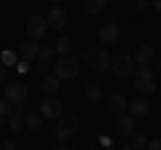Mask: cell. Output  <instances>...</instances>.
<instances>
[{
  "label": "cell",
  "instance_id": "484cf974",
  "mask_svg": "<svg viewBox=\"0 0 161 150\" xmlns=\"http://www.w3.org/2000/svg\"><path fill=\"white\" fill-rule=\"evenodd\" d=\"M0 150H16V142L14 139H3L0 142Z\"/></svg>",
  "mask_w": 161,
  "mask_h": 150
},
{
  "label": "cell",
  "instance_id": "8fae6325",
  "mask_svg": "<svg viewBox=\"0 0 161 150\" xmlns=\"http://www.w3.org/2000/svg\"><path fill=\"white\" fill-rule=\"evenodd\" d=\"M132 59H134V64H137V67H150V64H153V59H156V51H153V46H150V43H142V46L134 51Z\"/></svg>",
  "mask_w": 161,
  "mask_h": 150
},
{
  "label": "cell",
  "instance_id": "3957f363",
  "mask_svg": "<svg viewBox=\"0 0 161 150\" xmlns=\"http://www.w3.org/2000/svg\"><path fill=\"white\" fill-rule=\"evenodd\" d=\"M132 83H134V88L140 91V97H148V94H153L156 88V72L150 67H137L134 70V75H132Z\"/></svg>",
  "mask_w": 161,
  "mask_h": 150
},
{
  "label": "cell",
  "instance_id": "6da1fadb",
  "mask_svg": "<svg viewBox=\"0 0 161 150\" xmlns=\"http://www.w3.org/2000/svg\"><path fill=\"white\" fill-rule=\"evenodd\" d=\"M78 72H80V56L78 54H67V56H59L54 62V75L59 81H73Z\"/></svg>",
  "mask_w": 161,
  "mask_h": 150
},
{
  "label": "cell",
  "instance_id": "d6986e66",
  "mask_svg": "<svg viewBox=\"0 0 161 150\" xmlns=\"http://www.w3.org/2000/svg\"><path fill=\"white\" fill-rule=\"evenodd\" d=\"M54 51H57L59 56H67V54L73 51V38H67V35H59V40L54 43Z\"/></svg>",
  "mask_w": 161,
  "mask_h": 150
},
{
  "label": "cell",
  "instance_id": "cb8c5ba5",
  "mask_svg": "<svg viewBox=\"0 0 161 150\" xmlns=\"http://www.w3.org/2000/svg\"><path fill=\"white\" fill-rule=\"evenodd\" d=\"M145 145H148V137H145V131H134V134H132V147H134V150H142Z\"/></svg>",
  "mask_w": 161,
  "mask_h": 150
},
{
  "label": "cell",
  "instance_id": "4316f807",
  "mask_svg": "<svg viewBox=\"0 0 161 150\" xmlns=\"http://www.w3.org/2000/svg\"><path fill=\"white\" fill-rule=\"evenodd\" d=\"M145 150H161V139H148Z\"/></svg>",
  "mask_w": 161,
  "mask_h": 150
},
{
  "label": "cell",
  "instance_id": "52a82bcc",
  "mask_svg": "<svg viewBox=\"0 0 161 150\" xmlns=\"http://www.w3.org/2000/svg\"><path fill=\"white\" fill-rule=\"evenodd\" d=\"M121 35H124V29L115 22H108V24L99 27V43H102V46H113V43L121 40Z\"/></svg>",
  "mask_w": 161,
  "mask_h": 150
},
{
  "label": "cell",
  "instance_id": "44dd1931",
  "mask_svg": "<svg viewBox=\"0 0 161 150\" xmlns=\"http://www.w3.org/2000/svg\"><path fill=\"white\" fill-rule=\"evenodd\" d=\"M43 121H46V118L40 115V113H27V115H24V126L27 129H40Z\"/></svg>",
  "mask_w": 161,
  "mask_h": 150
},
{
  "label": "cell",
  "instance_id": "f546056e",
  "mask_svg": "<svg viewBox=\"0 0 161 150\" xmlns=\"http://www.w3.org/2000/svg\"><path fill=\"white\" fill-rule=\"evenodd\" d=\"M153 72H161V59H158V56L153 59Z\"/></svg>",
  "mask_w": 161,
  "mask_h": 150
},
{
  "label": "cell",
  "instance_id": "83f0119b",
  "mask_svg": "<svg viewBox=\"0 0 161 150\" xmlns=\"http://www.w3.org/2000/svg\"><path fill=\"white\" fill-rule=\"evenodd\" d=\"M6 78H8V67H6V64H0V83H6Z\"/></svg>",
  "mask_w": 161,
  "mask_h": 150
},
{
  "label": "cell",
  "instance_id": "4fadbf2b",
  "mask_svg": "<svg viewBox=\"0 0 161 150\" xmlns=\"http://www.w3.org/2000/svg\"><path fill=\"white\" fill-rule=\"evenodd\" d=\"M134 131H137V129H134V115H126V113L118 115V121H115V134H118V137H132Z\"/></svg>",
  "mask_w": 161,
  "mask_h": 150
},
{
  "label": "cell",
  "instance_id": "e575fe53",
  "mask_svg": "<svg viewBox=\"0 0 161 150\" xmlns=\"http://www.w3.org/2000/svg\"><path fill=\"white\" fill-rule=\"evenodd\" d=\"M0 94H3V88H0Z\"/></svg>",
  "mask_w": 161,
  "mask_h": 150
},
{
  "label": "cell",
  "instance_id": "9c48e42d",
  "mask_svg": "<svg viewBox=\"0 0 161 150\" xmlns=\"http://www.w3.org/2000/svg\"><path fill=\"white\" fill-rule=\"evenodd\" d=\"M3 99H8L11 104L24 102V99H27V86H24V83H19V81H14V83H8V86H3Z\"/></svg>",
  "mask_w": 161,
  "mask_h": 150
},
{
  "label": "cell",
  "instance_id": "277c9868",
  "mask_svg": "<svg viewBox=\"0 0 161 150\" xmlns=\"http://www.w3.org/2000/svg\"><path fill=\"white\" fill-rule=\"evenodd\" d=\"M75 131H78V118H75V115H64V113H62V118L57 121V129H54L57 142H67Z\"/></svg>",
  "mask_w": 161,
  "mask_h": 150
},
{
  "label": "cell",
  "instance_id": "4dcf8cb0",
  "mask_svg": "<svg viewBox=\"0 0 161 150\" xmlns=\"http://www.w3.org/2000/svg\"><path fill=\"white\" fill-rule=\"evenodd\" d=\"M51 150H70V147H67V145H64V142H57V145H54Z\"/></svg>",
  "mask_w": 161,
  "mask_h": 150
},
{
  "label": "cell",
  "instance_id": "d4e9b609",
  "mask_svg": "<svg viewBox=\"0 0 161 150\" xmlns=\"http://www.w3.org/2000/svg\"><path fill=\"white\" fill-rule=\"evenodd\" d=\"M14 59H16V54H14V51H3V56H0V64H6V67H8Z\"/></svg>",
  "mask_w": 161,
  "mask_h": 150
},
{
  "label": "cell",
  "instance_id": "2e32d148",
  "mask_svg": "<svg viewBox=\"0 0 161 150\" xmlns=\"http://www.w3.org/2000/svg\"><path fill=\"white\" fill-rule=\"evenodd\" d=\"M40 88H43V94H46V97H57V91H59V78L57 75H43V78H40Z\"/></svg>",
  "mask_w": 161,
  "mask_h": 150
},
{
  "label": "cell",
  "instance_id": "603a6c76",
  "mask_svg": "<svg viewBox=\"0 0 161 150\" xmlns=\"http://www.w3.org/2000/svg\"><path fill=\"white\" fill-rule=\"evenodd\" d=\"M105 3L108 0H83V8H86V13H99L105 8Z\"/></svg>",
  "mask_w": 161,
  "mask_h": 150
},
{
  "label": "cell",
  "instance_id": "1f68e13d",
  "mask_svg": "<svg viewBox=\"0 0 161 150\" xmlns=\"http://www.w3.org/2000/svg\"><path fill=\"white\" fill-rule=\"evenodd\" d=\"M150 6H153L156 11H161V0H150Z\"/></svg>",
  "mask_w": 161,
  "mask_h": 150
},
{
  "label": "cell",
  "instance_id": "ffe728a7",
  "mask_svg": "<svg viewBox=\"0 0 161 150\" xmlns=\"http://www.w3.org/2000/svg\"><path fill=\"white\" fill-rule=\"evenodd\" d=\"M83 94H86L89 102H99V99H102V86H99V83H86Z\"/></svg>",
  "mask_w": 161,
  "mask_h": 150
},
{
  "label": "cell",
  "instance_id": "5b68a950",
  "mask_svg": "<svg viewBox=\"0 0 161 150\" xmlns=\"http://www.w3.org/2000/svg\"><path fill=\"white\" fill-rule=\"evenodd\" d=\"M110 70H113L118 78H132L134 70H137V64H134V59L129 56V54H118V56H113V62H110Z\"/></svg>",
  "mask_w": 161,
  "mask_h": 150
},
{
  "label": "cell",
  "instance_id": "d6a6232c",
  "mask_svg": "<svg viewBox=\"0 0 161 150\" xmlns=\"http://www.w3.org/2000/svg\"><path fill=\"white\" fill-rule=\"evenodd\" d=\"M118 150H134V147H132V145H124V147H118Z\"/></svg>",
  "mask_w": 161,
  "mask_h": 150
},
{
  "label": "cell",
  "instance_id": "7a4b0ae2",
  "mask_svg": "<svg viewBox=\"0 0 161 150\" xmlns=\"http://www.w3.org/2000/svg\"><path fill=\"white\" fill-rule=\"evenodd\" d=\"M83 62H86V67L94 70V72H105V70H110L113 56L108 54V48H105V46H94V48H89V51H86Z\"/></svg>",
  "mask_w": 161,
  "mask_h": 150
},
{
  "label": "cell",
  "instance_id": "9a60e30c",
  "mask_svg": "<svg viewBox=\"0 0 161 150\" xmlns=\"http://www.w3.org/2000/svg\"><path fill=\"white\" fill-rule=\"evenodd\" d=\"M46 19H48V27H54V29H62L67 24V13H64L62 6H51V11H48Z\"/></svg>",
  "mask_w": 161,
  "mask_h": 150
},
{
  "label": "cell",
  "instance_id": "e0dca14e",
  "mask_svg": "<svg viewBox=\"0 0 161 150\" xmlns=\"http://www.w3.org/2000/svg\"><path fill=\"white\" fill-rule=\"evenodd\" d=\"M24 115H27V110H24V102L14 104L11 118H8V126H11V129H22V126H24Z\"/></svg>",
  "mask_w": 161,
  "mask_h": 150
},
{
  "label": "cell",
  "instance_id": "7c38bea8",
  "mask_svg": "<svg viewBox=\"0 0 161 150\" xmlns=\"http://www.w3.org/2000/svg\"><path fill=\"white\" fill-rule=\"evenodd\" d=\"M54 56H57V51H54V48H40V54H38V64H35V70H38L40 75H48V70L54 67Z\"/></svg>",
  "mask_w": 161,
  "mask_h": 150
},
{
  "label": "cell",
  "instance_id": "ac0fdd59",
  "mask_svg": "<svg viewBox=\"0 0 161 150\" xmlns=\"http://www.w3.org/2000/svg\"><path fill=\"white\" fill-rule=\"evenodd\" d=\"M110 110L118 113V115H124V113L129 110V99L124 97V94H113V97H110Z\"/></svg>",
  "mask_w": 161,
  "mask_h": 150
},
{
  "label": "cell",
  "instance_id": "5bb4252c",
  "mask_svg": "<svg viewBox=\"0 0 161 150\" xmlns=\"http://www.w3.org/2000/svg\"><path fill=\"white\" fill-rule=\"evenodd\" d=\"M148 113H150V102H148V97L129 99V115H134V118H142V115H148Z\"/></svg>",
  "mask_w": 161,
  "mask_h": 150
},
{
  "label": "cell",
  "instance_id": "ba28073f",
  "mask_svg": "<svg viewBox=\"0 0 161 150\" xmlns=\"http://www.w3.org/2000/svg\"><path fill=\"white\" fill-rule=\"evenodd\" d=\"M48 29H51V27H48V19L46 16H30L27 19V35L32 38V40H40Z\"/></svg>",
  "mask_w": 161,
  "mask_h": 150
},
{
  "label": "cell",
  "instance_id": "836d02e7",
  "mask_svg": "<svg viewBox=\"0 0 161 150\" xmlns=\"http://www.w3.org/2000/svg\"><path fill=\"white\" fill-rule=\"evenodd\" d=\"M51 6H59V0H51Z\"/></svg>",
  "mask_w": 161,
  "mask_h": 150
},
{
  "label": "cell",
  "instance_id": "7402d4cb",
  "mask_svg": "<svg viewBox=\"0 0 161 150\" xmlns=\"http://www.w3.org/2000/svg\"><path fill=\"white\" fill-rule=\"evenodd\" d=\"M11 110H14V104L8 102V99H0V126H3V123H8V118H11Z\"/></svg>",
  "mask_w": 161,
  "mask_h": 150
},
{
  "label": "cell",
  "instance_id": "8992f818",
  "mask_svg": "<svg viewBox=\"0 0 161 150\" xmlns=\"http://www.w3.org/2000/svg\"><path fill=\"white\" fill-rule=\"evenodd\" d=\"M40 115L48 118V121H59L62 118V102H59V97H46L43 102H40Z\"/></svg>",
  "mask_w": 161,
  "mask_h": 150
},
{
  "label": "cell",
  "instance_id": "f1b7e54d",
  "mask_svg": "<svg viewBox=\"0 0 161 150\" xmlns=\"http://www.w3.org/2000/svg\"><path fill=\"white\" fill-rule=\"evenodd\" d=\"M134 6H137L140 11H142V8H148V6H150V0H137V3H134Z\"/></svg>",
  "mask_w": 161,
  "mask_h": 150
},
{
  "label": "cell",
  "instance_id": "30bf717a",
  "mask_svg": "<svg viewBox=\"0 0 161 150\" xmlns=\"http://www.w3.org/2000/svg\"><path fill=\"white\" fill-rule=\"evenodd\" d=\"M16 54H19L22 62H32V59H38V54H40V43L30 38V40H24V43L16 46Z\"/></svg>",
  "mask_w": 161,
  "mask_h": 150
}]
</instances>
